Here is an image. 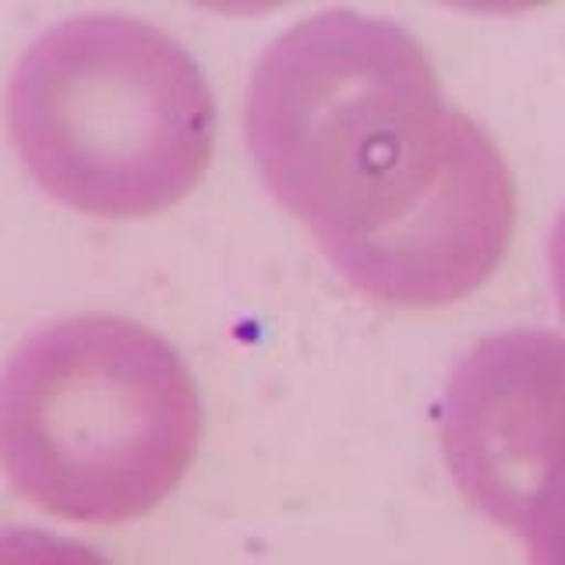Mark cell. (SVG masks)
<instances>
[{
	"mask_svg": "<svg viewBox=\"0 0 565 565\" xmlns=\"http://www.w3.org/2000/svg\"><path fill=\"white\" fill-rule=\"evenodd\" d=\"M8 128L57 202L141 220L199 188L216 149V99L163 29L128 14H78L18 61Z\"/></svg>",
	"mask_w": 565,
	"mask_h": 565,
	"instance_id": "3957f363",
	"label": "cell"
},
{
	"mask_svg": "<svg viewBox=\"0 0 565 565\" xmlns=\"http://www.w3.org/2000/svg\"><path fill=\"white\" fill-rule=\"evenodd\" d=\"M202 438V396L163 335L117 315H75L14 350L0 375V470L71 523H128L181 484Z\"/></svg>",
	"mask_w": 565,
	"mask_h": 565,
	"instance_id": "7a4b0ae2",
	"label": "cell"
},
{
	"mask_svg": "<svg viewBox=\"0 0 565 565\" xmlns=\"http://www.w3.org/2000/svg\"><path fill=\"white\" fill-rule=\"evenodd\" d=\"M244 124L269 191L361 294L438 308L499 269L516 226L509 163L396 22L335 8L287 29Z\"/></svg>",
	"mask_w": 565,
	"mask_h": 565,
	"instance_id": "6da1fadb",
	"label": "cell"
},
{
	"mask_svg": "<svg viewBox=\"0 0 565 565\" xmlns=\"http://www.w3.org/2000/svg\"><path fill=\"white\" fill-rule=\"evenodd\" d=\"M0 565H110L99 552L46 530H0Z\"/></svg>",
	"mask_w": 565,
	"mask_h": 565,
	"instance_id": "5b68a950",
	"label": "cell"
},
{
	"mask_svg": "<svg viewBox=\"0 0 565 565\" xmlns=\"http://www.w3.org/2000/svg\"><path fill=\"white\" fill-rule=\"evenodd\" d=\"M520 537L526 541L534 565H565V473L530 512Z\"/></svg>",
	"mask_w": 565,
	"mask_h": 565,
	"instance_id": "8992f818",
	"label": "cell"
},
{
	"mask_svg": "<svg viewBox=\"0 0 565 565\" xmlns=\"http://www.w3.org/2000/svg\"><path fill=\"white\" fill-rule=\"evenodd\" d=\"M552 279H555V297H558L562 318H565V212H562L555 237H552Z\"/></svg>",
	"mask_w": 565,
	"mask_h": 565,
	"instance_id": "52a82bcc",
	"label": "cell"
},
{
	"mask_svg": "<svg viewBox=\"0 0 565 565\" xmlns=\"http://www.w3.org/2000/svg\"><path fill=\"white\" fill-rule=\"evenodd\" d=\"M441 449L467 502L520 534L565 473L562 335L509 329L473 343L441 403Z\"/></svg>",
	"mask_w": 565,
	"mask_h": 565,
	"instance_id": "277c9868",
	"label": "cell"
}]
</instances>
